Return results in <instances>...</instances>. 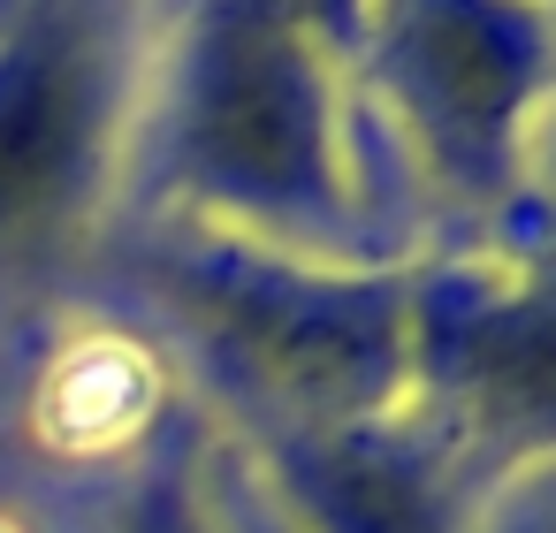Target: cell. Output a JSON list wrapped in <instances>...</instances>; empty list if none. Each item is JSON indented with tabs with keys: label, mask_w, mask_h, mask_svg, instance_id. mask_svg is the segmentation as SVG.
Listing matches in <instances>:
<instances>
[{
	"label": "cell",
	"mask_w": 556,
	"mask_h": 533,
	"mask_svg": "<svg viewBox=\"0 0 556 533\" xmlns=\"http://www.w3.org/2000/svg\"><path fill=\"white\" fill-rule=\"evenodd\" d=\"M275 9H290L305 31H328V39H351L358 24H366V9L374 0H275Z\"/></svg>",
	"instance_id": "obj_7"
},
{
	"label": "cell",
	"mask_w": 556,
	"mask_h": 533,
	"mask_svg": "<svg viewBox=\"0 0 556 533\" xmlns=\"http://www.w3.org/2000/svg\"><path fill=\"white\" fill-rule=\"evenodd\" d=\"M290 480L328 533H434L419 472L351 427H320L305 449H290Z\"/></svg>",
	"instance_id": "obj_6"
},
{
	"label": "cell",
	"mask_w": 556,
	"mask_h": 533,
	"mask_svg": "<svg viewBox=\"0 0 556 533\" xmlns=\"http://www.w3.org/2000/svg\"><path fill=\"white\" fill-rule=\"evenodd\" d=\"M442 373L495 434H556V282L457 305Z\"/></svg>",
	"instance_id": "obj_5"
},
{
	"label": "cell",
	"mask_w": 556,
	"mask_h": 533,
	"mask_svg": "<svg viewBox=\"0 0 556 533\" xmlns=\"http://www.w3.org/2000/svg\"><path fill=\"white\" fill-rule=\"evenodd\" d=\"M366 24L381 85L427 153L465 183H495L510 130L548 77V31L533 0H374Z\"/></svg>",
	"instance_id": "obj_3"
},
{
	"label": "cell",
	"mask_w": 556,
	"mask_h": 533,
	"mask_svg": "<svg viewBox=\"0 0 556 533\" xmlns=\"http://www.w3.org/2000/svg\"><path fill=\"white\" fill-rule=\"evenodd\" d=\"M100 145V62L70 16L31 24L0 54V252L47 244Z\"/></svg>",
	"instance_id": "obj_4"
},
{
	"label": "cell",
	"mask_w": 556,
	"mask_h": 533,
	"mask_svg": "<svg viewBox=\"0 0 556 533\" xmlns=\"http://www.w3.org/2000/svg\"><path fill=\"white\" fill-rule=\"evenodd\" d=\"M168 305L244 396L313 427L358 419L396 381V290L313 282L252 259H191L168 275Z\"/></svg>",
	"instance_id": "obj_2"
},
{
	"label": "cell",
	"mask_w": 556,
	"mask_h": 533,
	"mask_svg": "<svg viewBox=\"0 0 556 533\" xmlns=\"http://www.w3.org/2000/svg\"><path fill=\"white\" fill-rule=\"evenodd\" d=\"M176 168L267 221L328 214V85L290 9L206 0L176 92Z\"/></svg>",
	"instance_id": "obj_1"
}]
</instances>
